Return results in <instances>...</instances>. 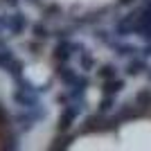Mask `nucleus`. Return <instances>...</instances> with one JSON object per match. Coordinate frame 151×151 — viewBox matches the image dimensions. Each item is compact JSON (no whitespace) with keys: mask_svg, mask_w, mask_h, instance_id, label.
Returning <instances> with one entry per match:
<instances>
[{"mask_svg":"<svg viewBox=\"0 0 151 151\" xmlns=\"http://www.w3.org/2000/svg\"><path fill=\"white\" fill-rule=\"evenodd\" d=\"M0 27L9 32V36H20V34H23L27 27H32V25H29V18H27L25 14L18 12V9H14L12 14L0 16Z\"/></svg>","mask_w":151,"mask_h":151,"instance_id":"f257e3e1","label":"nucleus"},{"mask_svg":"<svg viewBox=\"0 0 151 151\" xmlns=\"http://www.w3.org/2000/svg\"><path fill=\"white\" fill-rule=\"evenodd\" d=\"M83 106H86L83 99L72 101V104H68V106H63L61 115H59V122H57V131L59 133H70V131H72V126H75L79 113L83 111Z\"/></svg>","mask_w":151,"mask_h":151,"instance_id":"f03ea898","label":"nucleus"},{"mask_svg":"<svg viewBox=\"0 0 151 151\" xmlns=\"http://www.w3.org/2000/svg\"><path fill=\"white\" fill-rule=\"evenodd\" d=\"M43 117H45V108L38 104V106H34V108H23L20 113H16L14 115V122L18 124L20 131H29L32 126L36 124L38 120H43Z\"/></svg>","mask_w":151,"mask_h":151,"instance_id":"7ed1b4c3","label":"nucleus"},{"mask_svg":"<svg viewBox=\"0 0 151 151\" xmlns=\"http://www.w3.org/2000/svg\"><path fill=\"white\" fill-rule=\"evenodd\" d=\"M83 43H75V41H70V38H57V45L52 47V59L54 63H68L72 59L75 52H79Z\"/></svg>","mask_w":151,"mask_h":151,"instance_id":"20e7f679","label":"nucleus"},{"mask_svg":"<svg viewBox=\"0 0 151 151\" xmlns=\"http://www.w3.org/2000/svg\"><path fill=\"white\" fill-rule=\"evenodd\" d=\"M14 101L20 108H34V106H38V90L36 88H16L14 90Z\"/></svg>","mask_w":151,"mask_h":151,"instance_id":"39448f33","label":"nucleus"},{"mask_svg":"<svg viewBox=\"0 0 151 151\" xmlns=\"http://www.w3.org/2000/svg\"><path fill=\"white\" fill-rule=\"evenodd\" d=\"M133 25H135V18H133V12L131 14H126V16H120V18L115 20V34L113 36L117 38H126V36H131L133 34Z\"/></svg>","mask_w":151,"mask_h":151,"instance_id":"423d86ee","label":"nucleus"},{"mask_svg":"<svg viewBox=\"0 0 151 151\" xmlns=\"http://www.w3.org/2000/svg\"><path fill=\"white\" fill-rule=\"evenodd\" d=\"M54 77H57L63 86H68V88H70V86L77 81L79 72H77V70H72L68 63H57V68H54Z\"/></svg>","mask_w":151,"mask_h":151,"instance_id":"0eeeda50","label":"nucleus"},{"mask_svg":"<svg viewBox=\"0 0 151 151\" xmlns=\"http://www.w3.org/2000/svg\"><path fill=\"white\" fill-rule=\"evenodd\" d=\"M113 115L122 122V124H124V122H131V120H138V117H145V113H142L135 104H122Z\"/></svg>","mask_w":151,"mask_h":151,"instance_id":"6e6552de","label":"nucleus"},{"mask_svg":"<svg viewBox=\"0 0 151 151\" xmlns=\"http://www.w3.org/2000/svg\"><path fill=\"white\" fill-rule=\"evenodd\" d=\"M147 70H149L147 59L140 54V57H131V61L126 63V68H124V75L126 77H140V75H145Z\"/></svg>","mask_w":151,"mask_h":151,"instance_id":"1a4fd4ad","label":"nucleus"},{"mask_svg":"<svg viewBox=\"0 0 151 151\" xmlns=\"http://www.w3.org/2000/svg\"><path fill=\"white\" fill-rule=\"evenodd\" d=\"M126 88V81L122 79V77H113V79H106V81H101V95H113V97H117V95L122 93V90Z\"/></svg>","mask_w":151,"mask_h":151,"instance_id":"9d476101","label":"nucleus"},{"mask_svg":"<svg viewBox=\"0 0 151 151\" xmlns=\"http://www.w3.org/2000/svg\"><path fill=\"white\" fill-rule=\"evenodd\" d=\"M77 54H79V70H83V72H93L95 65H97V61H95V57H93V52H90L86 45H81Z\"/></svg>","mask_w":151,"mask_h":151,"instance_id":"9b49d317","label":"nucleus"},{"mask_svg":"<svg viewBox=\"0 0 151 151\" xmlns=\"http://www.w3.org/2000/svg\"><path fill=\"white\" fill-rule=\"evenodd\" d=\"M133 104L147 115L151 111V88H140L138 93L133 95Z\"/></svg>","mask_w":151,"mask_h":151,"instance_id":"f8f14e48","label":"nucleus"},{"mask_svg":"<svg viewBox=\"0 0 151 151\" xmlns=\"http://www.w3.org/2000/svg\"><path fill=\"white\" fill-rule=\"evenodd\" d=\"M108 47H113L115 54H117V57H124V59L138 57V52H140V47H135V45H131V43H120V41H111Z\"/></svg>","mask_w":151,"mask_h":151,"instance_id":"ddd939ff","label":"nucleus"},{"mask_svg":"<svg viewBox=\"0 0 151 151\" xmlns=\"http://www.w3.org/2000/svg\"><path fill=\"white\" fill-rule=\"evenodd\" d=\"M106 12V9H99V12H90L86 16H79V18H72V27H90L95 23H99L101 20V14Z\"/></svg>","mask_w":151,"mask_h":151,"instance_id":"4468645a","label":"nucleus"},{"mask_svg":"<svg viewBox=\"0 0 151 151\" xmlns=\"http://www.w3.org/2000/svg\"><path fill=\"white\" fill-rule=\"evenodd\" d=\"M63 14L61 5H57V2H45L43 7H41V16H43V20H52V18H59Z\"/></svg>","mask_w":151,"mask_h":151,"instance_id":"2eb2a0df","label":"nucleus"},{"mask_svg":"<svg viewBox=\"0 0 151 151\" xmlns=\"http://www.w3.org/2000/svg\"><path fill=\"white\" fill-rule=\"evenodd\" d=\"M97 72V79L99 81H106V79H113V77H117V65H113V63H104V65H99V68L95 70Z\"/></svg>","mask_w":151,"mask_h":151,"instance_id":"dca6fc26","label":"nucleus"},{"mask_svg":"<svg viewBox=\"0 0 151 151\" xmlns=\"http://www.w3.org/2000/svg\"><path fill=\"white\" fill-rule=\"evenodd\" d=\"M111 111H115V97L113 95H101V99L97 101V113L108 115Z\"/></svg>","mask_w":151,"mask_h":151,"instance_id":"f3484780","label":"nucleus"},{"mask_svg":"<svg viewBox=\"0 0 151 151\" xmlns=\"http://www.w3.org/2000/svg\"><path fill=\"white\" fill-rule=\"evenodd\" d=\"M32 34H34V38H38V41H47V38L52 36V29L45 25L43 20H38V23L32 25Z\"/></svg>","mask_w":151,"mask_h":151,"instance_id":"a211bd4d","label":"nucleus"},{"mask_svg":"<svg viewBox=\"0 0 151 151\" xmlns=\"http://www.w3.org/2000/svg\"><path fill=\"white\" fill-rule=\"evenodd\" d=\"M5 70H7V75L12 77L14 81H18L20 77H23V70H25V63L20 61V59H14V61L9 63V65H7Z\"/></svg>","mask_w":151,"mask_h":151,"instance_id":"6ab92c4d","label":"nucleus"},{"mask_svg":"<svg viewBox=\"0 0 151 151\" xmlns=\"http://www.w3.org/2000/svg\"><path fill=\"white\" fill-rule=\"evenodd\" d=\"M14 59H16L14 50L5 43V41H2V43H0V68H7V65L14 61Z\"/></svg>","mask_w":151,"mask_h":151,"instance_id":"aec40b11","label":"nucleus"},{"mask_svg":"<svg viewBox=\"0 0 151 151\" xmlns=\"http://www.w3.org/2000/svg\"><path fill=\"white\" fill-rule=\"evenodd\" d=\"M77 138V133H70V135H65V138H57L54 140V145L50 147V149H68L70 145H72V140Z\"/></svg>","mask_w":151,"mask_h":151,"instance_id":"412c9836","label":"nucleus"},{"mask_svg":"<svg viewBox=\"0 0 151 151\" xmlns=\"http://www.w3.org/2000/svg\"><path fill=\"white\" fill-rule=\"evenodd\" d=\"M93 38H95V41H99V43H104V45H111V41H113L106 29H95L93 32Z\"/></svg>","mask_w":151,"mask_h":151,"instance_id":"4be33fe9","label":"nucleus"},{"mask_svg":"<svg viewBox=\"0 0 151 151\" xmlns=\"http://www.w3.org/2000/svg\"><path fill=\"white\" fill-rule=\"evenodd\" d=\"M52 36L54 38H70L72 36V27H59V29L52 32Z\"/></svg>","mask_w":151,"mask_h":151,"instance_id":"5701e85b","label":"nucleus"},{"mask_svg":"<svg viewBox=\"0 0 151 151\" xmlns=\"http://www.w3.org/2000/svg\"><path fill=\"white\" fill-rule=\"evenodd\" d=\"M57 104H61V106H68V104H72V99H70L68 90H65V93H59V95H57Z\"/></svg>","mask_w":151,"mask_h":151,"instance_id":"b1692460","label":"nucleus"},{"mask_svg":"<svg viewBox=\"0 0 151 151\" xmlns=\"http://www.w3.org/2000/svg\"><path fill=\"white\" fill-rule=\"evenodd\" d=\"M140 54H142L145 59H151V41H147V43L140 47Z\"/></svg>","mask_w":151,"mask_h":151,"instance_id":"393cba45","label":"nucleus"},{"mask_svg":"<svg viewBox=\"0 0 151 151\" xmlns=\"http://www.w3.org/2000/svg\"><path fill=\"white\" fill-rule=\"evenodd\" d=\"M5 7H9V9H18V5H20V0H0Z\"/></svg>","mask_w":151,"mask_h":151,"instance_id":"a878e982","label":"nucleus"},{"mask_svg":"<svg viewBox=\"0 0 151 151\" xmlns=\"http://www.w3.org/2000/svg\"><path fill=\"white\" fill-rule=\"evenodd\" d=\"M133 2H138V0H117L120 7H129V5H133Z\"/></svg>","mask_w":151,"mask_h":151,"instance_id":"bb28decb","label":"nucleus"},{"mask_svg":"<svg viewBox=\"0 0 151 151\" xmlns=\"http://www.w3.org/2000/svg\"><path fill=\"white\" fill-rule=\"evenodd\" d=\"M27 5H34V7H38V9H41L45 2H41V0H27Z\"/></svg>","mask_w":151,"mask_h":151,"instance_id":"cd10ccee","label":"nucleus"},{"mask_svg":"<svg viewBox=\"0 0 151 151\" xmlns=\"http://www.w3.org/2000/svg\"><path fill=\"white\" fill-rule=\"evenodd\" d=\"M147 77H149V81H151V68H149V70H147Z\"/></svg>","mask_w":151,"mask_h":151,"instance_id":"c85d7f7f","label":"nucleus"},{"mask_svg":"<svg viewBox=\"0 0 151 151\" xmlns=\"http://www.w3.org/2000/svg\"><path fill=\"white\" fill-rule=\"evenodd\" d=\"M145 5H149V7H151V0H145Z\"/></svg>","mask_w":151,"mask_h":151,"instance_id":"c756f323","label":"nucleus"}]
</instances>
